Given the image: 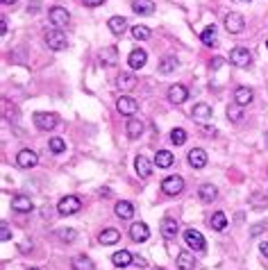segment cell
I'll return each mask as SVG.
<instances>
[{"instance_id": "6da1fadb", "label": "cell", "mask_w": 268, "mask_h": 270, "mask_svg": "<svg viewBox=\"0 0 268 270\" xmlns=\"http://www.w3.org/2000/svg\"><path fill=\"white\" fill-rule=\"evenodd\" d=\"M80 209H82V200H80L78 196H66V198H62L60 204H57V212H60L62 216H73Z\"/></svg>"}, {"instance_id": "7a4b0ae2", "label": "cell", "mask_w": 268, "mask_h": 270, "mask_svg": "<svg viewBox=\"0 0 268 270\" xmlns=\"http://www.w3.org/2000/svg\"><path fill=\"white\" fill-rule=\"evenodd\" d=\"M162 191H164L166 196H180V193L184 191V180L180 175L166 177L164 182H162Z\"/></svg>"}, {"instance_id": "3957f363", "label": "cell", "mask_w": 268, "mask_h": 270, "mask_svg": "<svg viewBox=\"0 0 268 270\" xmlns=\"http://www.w3.org/2000/svg\"><path fill=\"white\" fill-rule=\"evenodd\" d=\"M46 44H48L50 50H64L68 46V41H66V34L62 30H50L46 34Z\"/></svg>"}, {"instance_id": "277c9868", "label": "cell", "mask_w": 268, "mask_h": 270, "mask_svg": "<svg viewBox=\"0 0 268 270\" xmlns=\"http://www.w3.org/2000/svg\"><path fill=\"white\" fill-rule=\"evenodd\" d=\"M57 123H60V120H57L55 114H46V112L34 114V125L39 130H44V132H48V130H55Z\"/></svg>"}, {"instance_id": "5b68a950", "label": "cell", "mask_w": 268, "mask_h": 270, "mask_svg": "<svg viewBox=\"0 0 268 270\" xmlns=\"http://www.w3.org/2000/svg\"><path fill=\"white\" fill-rule=\"evenodd\" d=\"M184 243L196 252H202L204 250V236L200 234L198 230H186L184 232Z\"/></svg>"}, {"instance_id": "8992f818", "label": "cell", "mask_w": 268, "mask_h": 270, "mask_svg": "<svg viewBox=\"0 0 268 270\" xmlns=\"http://www.w3.org/2000/svg\"><path fill=\"white\" fill-rule=\"evenodd\" d=\"M48 18H50V23L60 30V28H66V25H68L70 14H68V10H64V7H52L50 14H48Z\"/></svg>"}, {"instance_id": "52a82bcc", "label": "cell", "mask_w": 268, "mask_h": 270, "mask_svg": "<svg viewBox=\"0 0 268 270\" xmlns=\"http://www.w3.org/2000/svg\"><path fill=\"white\" fill-rule=\"evenodd\" d=\"M244 28H246V20H244V16H241V14L230 12V14L225 16V30H228L230 34H238Z\"/></svg>"}, {"instance_id": "ba28073f", "label": "cell", "mask_w": 268, "mask_h": 270, "mask_svg": "<svg viewBox=\"0 0 268 270\" xmlns=\"http://www.w3.org/2000/svg\"><path fill=\"white\" fill-rule=\"evenodd\" d=\"M116 109H118L123 116H134L136 109H139V102H136L132 96H120L118 102H116Z\"/></svg>"}, {"instance_id": "9c48e42d", "label": "cell", "mask_w": 268, "mask_h": 270, "mask_svg": "<svg viewBox=\"0 0 268 270\" xmlns=\"http://www.w3.org/2000/svg\"><path fill=\"white\" fill-rule=\"evenodd\" d=\"M250 59H252V57H250L248 48H241V46L230 52V62H232L234 66H238V68H246V66L250 64Z\"/></svg>"}, {"instance_id": "30bf717a", "label": "cell", "mask_w": 268, "mask_h": 270, "mask_svg": "<svg viewBox=\"0 0 268 270\" xmlns=\"http://www.w3.org/2000/svg\"><path fill=\"white\" fill-rule=\"evenodd\" d=\"M16 164H18L20 168H34L36 164H39V157H36L34 150H20L18 154H16Z\"/></svg>"}, {"instance_id": "8fae6325", "label": "cell", "mask_w": 268, "mask_h": 270, "mask_svg": "<svg viewBox=\"0 0 268 270\" xmlns=\"http://www.w3.org/2000/svg\"><path fill=\"white\" fill-rule=\"evenodd\" d=\"M98 62H100V66H114V64H118V50H116L114 46H107V48H102V50H100V54H98Z\"/></svg>"}, {"instance_id": "7c38bea8", "label": "cell", "mask_w": 268, "mask_h": 270, "mask_svg": "<svg viewBox=\"0 0 268 270\" xmlns=\"http://www.w3.org/2000/svg\"><path fill=\"white\" fill-rule=\"evenodd\" d=\"M191 116H194L196 123L204 125L207 120H212V107H209L207 102H198V104L194 107V112H191Z\"/></svg>"}, {"instance_id": "4fadbf2b", "label": "cell", "mask_w": 268, "mask_h": 270, "mask_svg": "<svg viewBox=\"0 0 268 270\" xmlns=\"http://www.w3.org/2000/svg\"><path fill=\"white\" fill-rule=\"evenodd\" d=\"M168 100L173 104H182L184 100H189V91H186V86H182V84H173V86L168 88Z\"/></svg>"}, {"instance_id": "5bb4252c", "label": "cell", "mask_w": 268, "mask_h": 270, "mask_svg": "<svg viewBox=\"0 0 268 270\" xmlns=\"http://www.w3.org/2000/svg\"><path fill=\"white\" fill-rule=\"evenodd\" d=\"M130 236H132V241H136V243L148 241V236H150L148 225H146V222H134V225L130 227Z\"/></svg>"}, {"instance_id": "9a60e30c", "label": "cell", "mask_w": 268, "mask_h": 270, "mask_svg": "<svg viewBox=\"0 0 268 270\" xmlns=\"http://www.w3.org/2000/svg\"><path fill=\"white\" fill-rule=\"evenodd\" d=\"M146 62H148V54H146V50H141V48L132 50V52H130V57H128L130 68H134V70H136V68H144Z\"/></svg>"}, {"instance_id": "2e32d148", "label": "cell", "mask_w": 268, "mask_h": 270, "mask_svg": "<svg viewBox=\"0 0 268 270\" xmlns=\"http://www.w3.org/2000/svg\"><path fill=\"white\" fill-rule=\"evenodd\" d=\"M252 98H254L252 88H248V86H236V88H234V102L241 104V107L250 104V102H252Z\"/></svg>"}, {"instance_id": "e0dca14e", "label": "cell", "mask_w": 268, "mask_h": 270, "mask_svg": "<svg viewBox=\"0 0 268 270\" xmlns=\"http://www.w3.org/2000/svg\"><path fill=\"white\" fill-rule=\"evenodd\" d=\"M12 209L18 214H28V212H32L34 206H32V200L28 196H14L12 198Z\"/></svg>"}, {"instance_id": "ac0fdd59", "label": "cell", "mask_w": 268, "mask_h": 270, "mask_svg": "<svg viewBox=\"0 0 268 270\" xmlns=\"http://www.w3.org/2000/svg\"><path fill=\"white\" fill-rule=\"evenodd\" d=\"M189 164L194 168H204L207 166V152H204L202 148H194V150H189Z\"/></svg>"}, {"instance_id": "d6986e66", "label": "cell", "mask_w": 268, "mask_h": 270, "mask_svg": "<svg viewBox=\"0 0 268 270\" xmlns=\"http://www.w3.org/2000/svg\"><path fill=\"white\" fill-rule=\"evenodd\" d=\"M116 216L120 218V220H130V218L134 216V204L132 202H128V200H120V202H116Z\"/></svg>"}, {"instance_id": "ffe728a7", "label": "cell", "mask_w": 268, "mask_h": 270, "mask_svg": "<svg viewBox=\"0 0 268 270\" xmlns=\"http://www.w3.org/2000/svg\"><path fill=\"white\" fill-rule=\"evenodd\" d=\"M107 28L112 30V34H116V36H120L128 30V20L123 18V16H112L110 20H107Z\"/></svg>"}, {"instance_id": "44dd1931", "label": "cell", "mask_w": 268, "mask_h": 270, "mask_svg": "<svg viewBox=\"0 0 268 270\" xmlns=\"http://www.w3.org/2000/svg\"><path fill=\"white\" fill-rule=\"evenodd\" d=\"M132 10L141 16H150L154 12V2L152 0H132Z\"/></svg>"}, {"instance_id": "7402d4cb", "label": "cell", "mask_w": 268, "mask_h": 270, "mask_svg": "<svg viewBox=\"0 0 268 270\" xmlns=\"http://www.w3.org/2000/svg\"><path fill=\"white\" fill-rule=\"evenodd\" d=\"M98 241L102 243V246H114V243H118L120 241V232L118 230H102L100 232V236H98Z\"/></svg>"}, {"instance_id": "603a6c76", "label": "cell", "mask_w": 268, "mask_h": 270, "mask_svg": "<svg viewBox=\"0 0 268 270\" xmlns=\"http://www.w3.org/2000/svg\"><path fill=\"white\" fill-rule=\"evenodd\" d=\"M116 86H118L120 91H132V88L136 86V78H134L132 73H120L118 78H116Z\"/></svg>"}, {"instance_id": "cb8c5ba5", "label": "cell", "mask_w": 268, "mask_h": 270, "mask_svg": "<svg viewBox=\"0 0 268 270\" xmlns=\"http://www.w3.org/2000/svg\"><path fill=\"white\" fill-rule=\"evenodd\" d=\"M162 236L168 238V241H173L175 236H178V222H175L173 218H164V220H162Z\"/></svg>"}, {"instance_id": "d4e9b609", "label": "cell", "mask_w": 268, "mask_h": 270, "mask_svg": "<svg viewBox=\"0 0 268 270\" xmlns=\"http://www.w3.org/2000/svg\"><path fill=\"white\" fill-rule=\"evenodd\" d=\"M134 261V256L130 254L128 250H120V252H114V256H112V264L116 266V268H128L130 264Z\"/></svg>"}, {"instance_id": "484cf974", "label": "cell", "mask_w": 268, "mask_h": 270, "mask_svg": "<svg viewBox=\"0 0 268 270\" xmlns=\"http://www.w3.org/2000/svg\"><path fill=\"white\" fill-rule=\"evenodd\" d=\"M134 168H136V172H139V177H144V180H146V177H150V175H152V164H150L146 157H141V154H139V157H136V162H134Z\"/></svg>"}, {"instance_id": "4316f807", "label": "cell", "mask_w": 268, "mask_h": 270, "mask_svg": "<svg viewBox=\"0 0 268 270\" xmlns=\"http://www.w3.org/2000/svg\"><path fill=\"white\" fill-rule=\"evenodd\" d=\"M128 136L130 138H139L144 134V123H141V118H130L128 120Z\"/></svg>"}, {"instance_id": "83f0119b", "label": "cell", "mask_w": 268, "mask_h": 270, "mask_svg": "<svg viewBox=\"0 0 268 270\" xmlns=\"http://www.w3.org/2000/svg\"><path fill=\"white\" fill-rule=\"evenodd\" d=\"M173 162H175V157L168 150H159V152L154 154V166L157 168H168V166H173Z\"/></svg>"}, {"instance_id": "f1b7e54d", "label": "cell", "mask_w": 268, "mask_h": 270, "mask_svg": "<svg viewBox=\"0 0 268 270\" xmlns=\"http://www.w3.org/2000/svg\"><path fill=\"white\" fill-rule=\"evenodd\" d=\"M178 268L180 270H196V259L186 250L180 252L178 254Z\"/></svg>"}, {"instance_id": "f546056e", "label": "cell", "mask_w": 268, "mask_h": 270, "mask_svg": "<svg viewBox=\"0 0 268 270\" xmlns=\"http://www.w3.org/2000/svg\"><path fill=\"white\" fill-rule=\"evenodd\" d=\"M198 196H200V200H202V202H214V200H216V196H218V191H216L214 184H202L200 191H198Z\"/></svg>"}, {"instance_id": "4dcf8cb0", "label": "cell", "mask_w": 268, "mask_h": 270, "mask_svg": "<svg viewBox=\"0 0 268 270\" xmlns=\"http://www.w3.org/2000/svg\"><path fill=\"white\" fill-rule=\"evenodd\" d=\"M175 68H178V59H175V57H164L162 62H159V73H162V75L173 73Z\"/></svg>"}, {"instance_id": "1f68e13d", "label": "cell", "mask_w": 268, "mask_h": 270, "mask_svg": "<svg viewBox=\"0 0 268 270\" xmlns=\"http://www.w3.org/2000/svg\"><path fill=\"white\" fill-rule=\"evenodd\" d=\"M200 41H202L204 46H209V48H212V46H216V28H214V25L204 28L202 34H200Z\"/></svg>"}, {"instance_id": "d6a6232c", "label": "cell", "mask_w": 268, "mask_h": 270, "mask_svg": "<svg viewBox=\"0 0 268 270\" xmlns=\"http://www.w3.org/2000/svg\"><path fill=\"white\" fill-rule=\"evenodd\" d=\"M228 118L232 120V123H238V120L244 118V107H241V104H236V102L228 104Z\"/></svg>"}, {"instance_id": "836d02e7", "label": "cell", "mask_w": 268, "mask_h": 270, "mask_svg": "<svg viewBox=\"0 0 268 270\" xmlns=\"http://www.w3.org/2000/svg\"><path fill=\"white\" fill-rule=\"evenodd\" d=\"M212 227H214L216 232H223L225 227H228V218H225L223 212H216V214L212 216Z\"/></svg>"}, {"instance_id": "e575fe53", "label": "cell", "mask_w": 268, "mask_h": 270, "mask_svg": "<svg viewBox=\"0 0 268 270\" xmlns=\"http://www.w3.org/2000/svg\"><path fill=\"white\" fill-rule=\"evenodd\" d=\"M73 268L75 270H94V261L89 259V256H75L73 259Z\"/></svg>"}, {"instance_id": "d590c367", "label": "cell", "mask_w": 268, "mask_h": 270, "mask_svg": "<svg viewBox=\"0 0 268 270\" xmlns=\"http://www.w3.org/2000/svg\"><path fill=\"white\" fill-rule=\"evenodd\" d=\"M186 130H182V128H175L173 132H170V143H173V146H184V143H186Z\"/></svg>"}, {"instance_id": "8d00e7d4", "label": "cell", "mask_w": 268, "mask_h": 270, "mask_svg": "<svg viewBox=\"0 0 268 270\" xmlns=\"http://www.w3.org/2000/svg\"><path fill=\"white\" fill-rule=\"evenodd\" d=\"M132 36L136 41L150 39V28H146V25H134V28H132Z\"/></svg>"}, {"instance_id": "74e56055", "label": "cell", "mask_w": 268, "mask_h": 270, "mask_svg": "<svg viewBox=\"0 0 268 270\" xmlns=\"http://www.w3.org/2000/svg\"><path fill=\"white\" fill-rule=\"evenodd\" d=\"M66 150V141L62 136H52L50 138V152H55V154H62Z\"/></svg>"}, {"instance_id": "f35d334b", "label": "cell", "mask_w": 268, "mask_h": 270, "mask_svg": "<svg viewBox=\"0 0 268 270\" xmlns=\"http://www.w3.org/2000/svg\"><path fill=\"white\" fill-rule=\"evenodd\" d=\"M62 238V241H66V243H70V241H75V230H62L60 234H57Z\"/></svg>"}, {"instance_id": "ab89813d", "label": "cell", "mask_w": 268, "mask_h": 270, "mask_svg": "<svg viewBox=\"0 0 268 270\" xmlns=\"http://www.w3.org/2000/svg\"><path fill=\"white\" fill-rule=\"evenodd\" d=\"M10 238H12L10 225H7V222H2V225H0V241H10Z\"/></svg>"}, {"instance_id": "60d3db41", "label": "cell", "mask_w": 268, "mask_h": 270, "mask_svg": "<svg viewBox=\"0 0 268 270\" xmlns=\"http://www.w3.org/2000/svg\"><path fill=\"white\" fill-rule=\"evenodd\" d=\"M223 64H225V62H223V59H220V57L212 59V70H218V68H220V66H223Z\"/></svg>"}, {"instance_id": "b9f144b4", "label": "cell", "mask_w": 268, "mask_h": 270, "mask_svg": "<svg viewBox=\"0 0 268 270\" xmlns=\"http://www.w3.org/2000/svg\"><path fill=\"white\" fill-rule=\"evenodd\" d=\"M82 2H84L86 7H98V5H102L104 0H82Z\"/></svg>"}, {"instance_id": "7bdbcfd3", "label": "cell", "mask_w": 268, "mask_h": 270, "mask_svg": "<svg viewBox=\"0 0 268 270\" xmlns=\"http://www.w3.org/2000/svg\"><path fill=\"white\" fill-rule=\"evenodd\" d=\"M259 252H262V254H264V256H266V259H268V241H264L262 246H259Z\"/></svg>"}, {"instance_id": "ee69618b", "label": "cell", "mask_w": 268, "mask_h": 270, "mask_svg": "<svg viewBox=\"0 0 268 270\" xmlns=\"http://www.w3.org/2000/svg\"><path fill=\"white\" fill-rule=\"evenodd\" d=\"M41 214H44V218H48V220L52 218V212H50V206H44V212H41Z\"/></svg>"}, {"instance_id": "f6af8a7d", "label": "cell", "mask_w": 268, "mask_h": 270, "mask_svg": "<svg viewBox=\"0 0 268 270\" xmlns=\"http://www.w3.org/2000/svg\"><path fill=\"white\" fill-rule=\"evenodd\" d=\"M0 32H2V34H7V18L0 20Z\"/></svg>"}, {"instance_id": "bcb514c9", "label": "cell", "mask_w": 268, "mask_h": 270, "mask_svg": "<svg viewBox=\"0 0 268 270\" xmlns=\"http://www.w3.org/2000/svg\"><path fill=\"white\" fill-rule=\"evenodd\" d=\"M202 132L204 134H216V130H214V128H202Z\"/></svg>"}, {"instance_id": "7dc6e473", "label": "cell", "mask_w": 268, "mask_h": 270, "mask_svg": "<svg viewBox=\"0 0 268 270\" xmlns=\"http://www.w3.org/2000/svg\"><path fill=\"white\" fill-rule=\"evenodd\" d=\"M264 146H266V148H268V132H266V134H264Z\"/></svg>"}, {"instance_id": "c3c4849f", "label": "cell", "mask_w": 268, "mask_h": 270, "mask_svg": "<svg viewBox=\"0 0 268 270\" xmlns=\"http://www.w3.org/2000/svg\"><path fill=\"white\" fill-rule=\"evenodd\" d=\"M2 2H5V5H14L16 0H2Z\"/></svg>"}, {"instance_id": "681fc988", "label": "cell", "mask_w": 268, "mask_h": 270, "mask_svg": "<svg viewBox=\"0 0 268 270\" xmlns=\"http://www.w3.org/2000/svg\"><path fill=\"white\" fill-rule=\"evenodd\" d=\"M236 2H248V0H236Z\"/></svg>"}, {"instance_id": "f907efd6", "label": "cell", "mask_w": 268, "mask_h": 270, "mask_svg": "<svg viewBox=\"0 0 268 270\" xmlns=\"http://www.w3.org/2000/svg\"><path fill=\"white\" fill-rule=\"evenodd\" d=\"M266 48H268V39H266Z\"/></svg>"}, {"instance_id": "816d5d0a", "label": "cell", "mask_w": 268, "mask_h": 270, "mask_svg": "<svg viewBox=\"0 0 268 270\" xmlns=\"http://www.w3.org/2000/svg\"><path fill=\"white\" fill-rule=\"evenodd\" d=\"M30 270H39V268H30Z\"/></svg>"}]
</instances>
